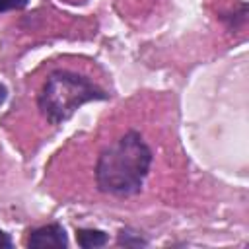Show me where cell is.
Segmentation results:
<instances>
[{
  "label": "cell",
  "mask_w": 249,
  "mask_h": 249,
  "mask_svg": "<svg viewBox=\"0 0 249 249\" xmlns=\"http://www.w3.org/2000/svg\"><path fill=\"white\" fill-rule=\"evenodd\" d=\"M150 161V148L140 134L128 132L101 152L95 169L97 185L111 195H134L144 183Z\"/></svg>",
  "instance_id": "6da1fadb"
},
{
  "label": "cell",
  "mask_w": 249,
  "mask_h": 249,
  "mask_svg": "<svg viewBox=\"0 0 249 249\" xmlns=\"http://www.w3.org/2000/svg\"><path fill=\"white\" fill-rule=\"evenodd\" d=\"M103 97L105 93L97 89L88 78L58 70L47 78L39 93V109L51 123H62L72 117L80 105Z\"/></svg>",
  "instance_id": "7a4b0ae2"
},
{
  "label": "cell",
  "mask_w": 249,
  "mask_h": 249,
  "mask_svg": "<svg viewBox=\"0 0 249 249\" xmlns=\"http://www.w3.org/2000/svg\"><path fill=\"white\" fill-rule=\"evenodd\" d=\"M27 243H29V247H37V249H45V247H66L68 239H66V233H64L62 226L51 224V226H43V228L31 231Z\"/></svg>",
  "instance_id": "3957f363"
},
{
  "label": "cell",
  "mask_w": 249,
  "mask_h": 249,
  "mask_svg": "<svg viewBox=\"0 0 249 249\" xmlns=\"http://www.w3.org/2000/svg\"><path fill=\"white\" fill-rule=\"evenodd\" d=\"M76 239H78V245L84 249H93L107 243V235L99 230H78Z\"/></svg>",
  "instance_id": "277c9868"
},
{
  "label": "cell",
  "mask_w": 249,
  "mask_h": 249,
  "mask_svg": "<svg viewBox=\"0 0 249 249\" xmlns=\"http://www.w3.org/2000/svg\"><path fill=\"white\" fill-rule=\"evenodd\" d=\"M27 6V0H0V12L6 10H21Z\"/></svg>",
  "instance_id": "5b68a950"
},
{
  "label": "cell",
  "mask_w": 249,
  "mask_h": 249,
  "mask_svg": "<svg viewBox=\"0 0 249 249\" xmlns=\"http://www.w3.org/2000/svg\"><path fill=\"white\" fill-rule=\"evenodd\" d=\"M0 247H12V239H10V235L4 233L2 230H0Z\"/></svg>",
  "instance_id": "8992f818"
},
{
  "label": "cell",
  "mask_w": 249,
  "mask_h": 249,
  "mask_svg": "<svg viewBox=\"0 0 249 249\" xmlns=\"http://www.w3.org/2000/svg\"><path fill=\"white\" fill-rule=\"evenodd\" d=\"M4 99H6V88L0 84V105L4 103Z\"/></svg>",
  "instance_id": "52a82bcc"
}]
</instances>
